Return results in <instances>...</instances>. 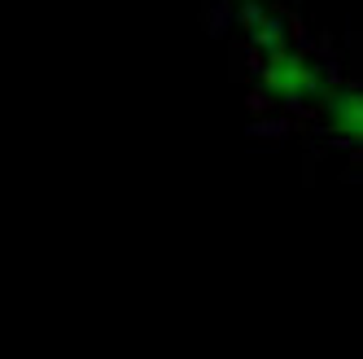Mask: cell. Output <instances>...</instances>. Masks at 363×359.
I'll return each instance as SVG.
<instances>
[{
    "instance_id": "obj_6",
    "label": "cell",
    "mask_w": 363,
    "mask_h": 359,
    "mask_svg": "<svg viewBox=\"0 0 363 359\" xmlns=\"http://www.w3.org/2000/svg\"><path fill=\"white\" fill-rule=\"evenodd\" d=\"M320 70H324V84L328 88H342V62H337V57H324Z\"/></svg>"
},
{
    "instance_id": "obj_5",
    "label": "cell",
    "mask_w": 363,
    "mask_h": 359,
    "mask_svg": "<svg viewBox=\"0 0 363 359\" xmlns=\"http://www.w3.org/2000/svg\"><path fill=\"white\" fill-rule=\"evenodd\" d=\"M272 96H276V92H267V88H254V92L245 96L250 114H267V110H272Z\"/></svg>"
},
{
    "instance_id": "obj_3",
    "label": "cell",
    "mask_w": 363,
    "mask_h": 359,
    "mask_svg": "<svg viewBox=\"0 0 363 359\" xmlns=\"http://www.w3.org/2000/svg\"><path fill=\"white\" fill-rule=\"evenodd\" d=\"M232 18H237V5H232V0H211V18H206V31L219 40V35L232 27Z\"/></svg>"
},
{
    "instance_id": "obj_1",
    "label": "cell",
    "mask_w": 363,
    "mask_h": 359,
    "mask_svg": "<svg viewBox=\"0 0 363 359\" xmlns=\"http://www.w3.org/2000/svg\"><path fill=\"white\" fill-rule=\"evenodd\" d=\"M250 48H258V53H267V57H280L284 48H289V18H284V13H267L263 27L250 31Z\"/></svg>"
},
{
    "instance_id": "obj_2",
    "label": "cell",
    "mask_w": 363,
    "mask_h": 359,
    "mask_svg": "<svg viewBox=\"0 0 363 359\" xmlns=\"http://www.w3.org/2000/svg\"><path fill=\"white\" fill-rule=\"evenodd\" d=\"M245 132L254 136V140H284L294 132V118L289 114H267V118H254Z\"/></svg>"
},
{
    "instance_id": "obj_4",
    "label": "cell",
    "mask_w": 363,
    "mask_h": 359,
    "mask_svg": "<svg viewBox=\"0 0 363 359\" xmlns=\"http://www.w3.org/2000/svg\"><path fill=\"white\" fill-rule=\"evenodd\" d=\"M237 22L245 31L263 27V22H267V0H241V5H237Z\"/></svg>"
}]
</instances>
